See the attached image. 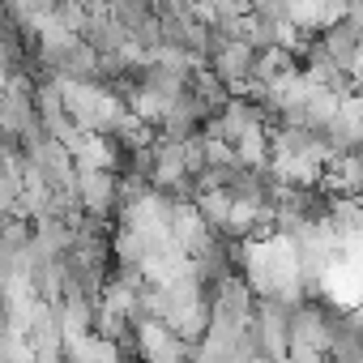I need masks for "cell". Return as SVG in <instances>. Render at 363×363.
I'll return each instance as SVG.
<instances>
[{"label": "cell", "mask_w": 363, "mask_h": 363, "mask_svg": "<svg viewBox=\"0 0 363 363\" xmlns=\"http://www.w3.org/2000/svg\"><path fill=\"white\" fill-rule=\"evenodd\" d=\"M257 5H269V0H252V9H257Z\"/></svg>", "instance_id": "obj_1"}]
</instances>
